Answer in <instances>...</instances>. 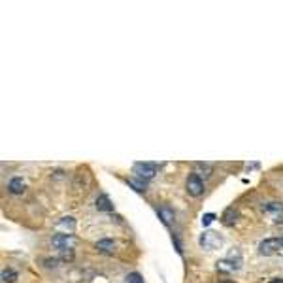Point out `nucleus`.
<instances>
[{"mask_svg": "<svg viewBox=\"0 0 283 283\" xmlns=\"http://www.w3.org/2000/svg\"><path fill=\"white\" fill-rule=\"evenodd\" d=\"M157 165L155 163H136L132 166V172L140 178V180H151L155 174H157Z\"/></svg>", "mask_w": 283, "mask_h": 283, "instance_id": "f257e3e1", "label": "nucleus"}, {"mask_svg": "<svg viewBox=\"0 0 283 283\" xmlns=\"http://www.w3.org/2000/svg\"><path fill=\"white\" fill-rule=\"evenodd\" d=\"M53 247H57V249H72L74 245L77 244V238L76 236H72V234H57V236H53L51 240Z\"/></svg>", "mask_w": 283, "mask_h": 283, "instance_id": "f03ea898", "label": "nucleus"}, {"mask_svg": "<svg viewBox=\"0 0 283 283\" xmlns=\"http://www.w3.org/2000/svg\"><path fill=\"white\" fill-rule=\"evenodd\" d=\"M223 244V238L219 236L217 232H204L202 236H200V245L204 247V249H215L219 245Z\"/></svg>", "mask_w": 283, "mask_h": 283, "instance_id": "7ed1b4c3", "label": "nucleus"}, {"mask_svg": "<svg viewBox=\"0 0 283 283\" xmlns=\"http://www.w3.org/2000/svg\"><path fill=\"white\" fill-rule=\"evenodd\" d=\"M202 191H204L202 180L198 178V174H191V176L187 178V193L191 194V196H200Z\"/></svg>", "mask_w": 283, "mask_h": 283, "instance_id": "20e7f679", "label": "nucleus"}, {"mask_svg": "<svg viewBox=\"0 0 283 283\" xmlns=\"http://www.w3.org/2000/svg\"><path fill=\"white\" fill-rule=\"evenodd\" d=\"M280 247H282V240L280 238H266L264 242H260L259 251H260V255H274Z\"/></svg>", "mask_w": 283, "mask_h": 283, "instance_id": "39448f33", "label": "nucleus"}, {"mask_svg": "<svg viewBox=\"0 0 283 283\" xmlns=\"http://www.w3.org/2000/svg\"><path fill=\"white\" fill-rule=\"evenodd\" d=\"M264 212H266L270 217L276 219V221L283 219V206L280 202H268V204L264 206Z\"/></svg>", "mask_w": 283, "mask_h": 283, "instance_id": "423d86ee", "label": "nucleus"}, {"mask_svg": "<svg viewBox=\"0 0 283 283\" xmlns=\"http://www.w3.org/2000/svg\"><path fill=\"white\" fill-rule=\"evenodd\" d=\"M96 249L102 251V253H114V251H116V242L110 240V238L98 240V242H96Z\"/></svg>", "mask_w": 283, "mask_h": 283, "instance_id": "0eeeda50", "label": "nucleus"}, {"mask_svg": "<svg viewBox=\"0 0 283 283\" xmlns=\"http://www.w3.org/2000/svg\"><path fill=\"white\" fill-rule=\"evenodd\" d=\"M96 208H98L100 212H114V204L110 202L108 194H100V196L96 198Z\"/></svg>", "mask_w": 283, "mask_h": 283, "instance_id": "6e6552de", "label": "nucleus"}, {"mask_svg": "<svg viewBox=\"0 0 283 283\" xmlns=\"http://www.w3.org/2000/svg\"><path fill=\"white\" fill-rule=\"evenodd\" d=\"M8 189H10L12 194H21L25 191V181L21 180V178H13V180L10 181V185H8Z\"/></svg>", "mask_w": 283, "mask_h": 283, "instance_id": "1a4fd4ad", "label": "nucleus"}, {"mask_svg": "<svg viewBox=\"0 0 283 283\" xmlns=\"http://www.w3.org/2000/svg\"><path fill=\"white\" fill-rule=\"evenodd\" d=\"M227 260L234 266V270H238V268L242 266V253H240L238 249H232V251H229V255H227Z\"/></svg>", "mask_w": 283, "mask_h": 283, "instance_id": "9d476101", "label": "nucleus"}, {"mask_svg": "<svg viewBox=\"0 0 283 283\" xmlns=\"http://www.w3.org/2000/svg\"><path fill=\"white\" fill-rule=\"evenodd\" d=\"M159 217L163 219L165 225H170V223L174 221V212H172L168 206H161L159 208Z\"/></svg>", "mask_w": 283, "mask_h": 283, "instance_id": "9b49d317", "label": "nucleus"}, {"mask_svg": "<svg viewBox=\"0 0 283 283\" xmlns=\"http://www.w3.org/2000/svg\"><path fill=\"white\" fill-rule=\"evenodd\" d=\"M238 217V212L234 210V208H227L225 212H223V215H221V221L225 223V225H232L234 221Z\"/></svg>", "mask_w": 283, "mask_h": 283, "instance_id": "f8f14e48", "label": "nucleus"}, {"mask_svg": "<svg viewBox=\"0 0 283 283\" xmlns=\"http://www.w3.org/2000/svg\"><path fill=\"white\" fill-rule=\"evenodd\" d=\"M217 272H221V274H231V272H234V266L225 259V260H219L217 262Z\"/></svg>", "mask_w": 283, "mask_h": 283, "instance_id": "ddd939ff", "label": "nucleus"}, {"mask_svg": "<svg viewBox=\"0 0 283 283\" xmlns=\"http://www.w3.org/2000/svg\"><path fill=\"white\" fill-rule=\"evenodd\" d=\"M15 280H17V274L12 268H4L2 270V282L4 283H13Z\"/></svg>", "mask_w": 283, "mask_h": 283, "instance_id": "4468645a", "label": "nucleus"}, {"mask_svg": "<svg viewBox=\"0 0 283 283\" xmlns=\"http://www.w3.org/2000/svg\"><path fill=\"white\" fill-rule=\"evenodd\" d=\"M127 183H129L130 187H134V191H138V193H143L145 191V183L142 180H134V178H129L127 180Z\"/></svg>", "mask_w": 283, "mask_h": 283, "instance_id": "2eb2a0df", "label": "nucleus"}, {"mask_svg": "<svg viewBox=\"0 0 283 283\" xmlns=\"http://www.w3.org/2000/svg\"><path fill=\"white\" fill-rule=\"evenodd\" d=\"M59 260H65V262L74 260V251H72V249H63L61 255H59Z\"/></svg>", "mask_w": 283, "mask_h": 283, "instance_id": "dca6fc26", "label": "nucleus"}, {"mask_svg": "<svg viewBox=\"0 0 283 283\" xmlns=\"http://www.w3.org/2000/svg\"><path fill=\"white\" fill-rule=\"evenodd\" d=\"M127 283H143V278H142L138 272H132L127 276Z\"/></svg>", "mask_w": 283, "mask_h": 283, "instance_id": "f3484780", "label": "nucleus"}, {"mask_svg": "<svg viewBox=\"0 0 283 283\" xmlns=\"http://www.w3.org/2000/svg\"><path fill=\"white\" fill-rule=\"evenodd\" d=\"M44 264H46V266H47V268H55V266H57V264H59V259H46V260H44Z\"/></svg>", "mask_w": 283, "mask_h": 283, "instance_id": "a211bd4d", "label": "nucleus"}, {"mask_svg": "<svg viewBox=\"0 0 283 283\" xmlns=\"http://www.w3.org/2000/svg\"><path fill=\"white\" fill-rule=\"evenodd\" d=\"M213 219H215V215H213V213H206V215L202 217V225H210Z\"/></svg>", "mask_w": 283, "mask_h": 283, "instance_id": "6ab92c4d", "label": "nucleus"}, {"mask_svg": "<svg viewBox=\"0 0 283 283\" xmlns=\"http://www.w3.org/2000/svg\"><path fill=\"white\" fill-rule=\"evenodd\" d=\"M270 283H283V280H280V278H276V280H270Z\"/></svg>", "mask_w": 283, "mask_h": 283, "instance_id": "aec40b11", "label": "nucleus"}, {"mask_svg": "<svg viewBox=\"0 0 283 283\" xmlns=\"http://www.w3.org/2000/svg\"><path fill=\"white\" fill-rule=\"evenodd\" d=\"M221 283H232V282H221Z\"/></svg>", "mask_w": 283, "mask_h": 283, "instance_id": "412c9836", "label": "nucleus"}, {"mask_svg": "<svg viewBox=\"0 0 283 283\" xmlns=\"http://www.w3.org/2000/svg\"><path fill=\"white\" fill-rule=\"evenodd\" d=\"M282 247H283V238H282Z\"/></svg>", "mask_w": 283, "mask_h": 283, "instance_id": "4be33fe9", "label": "nucleus"}]
</instances>
